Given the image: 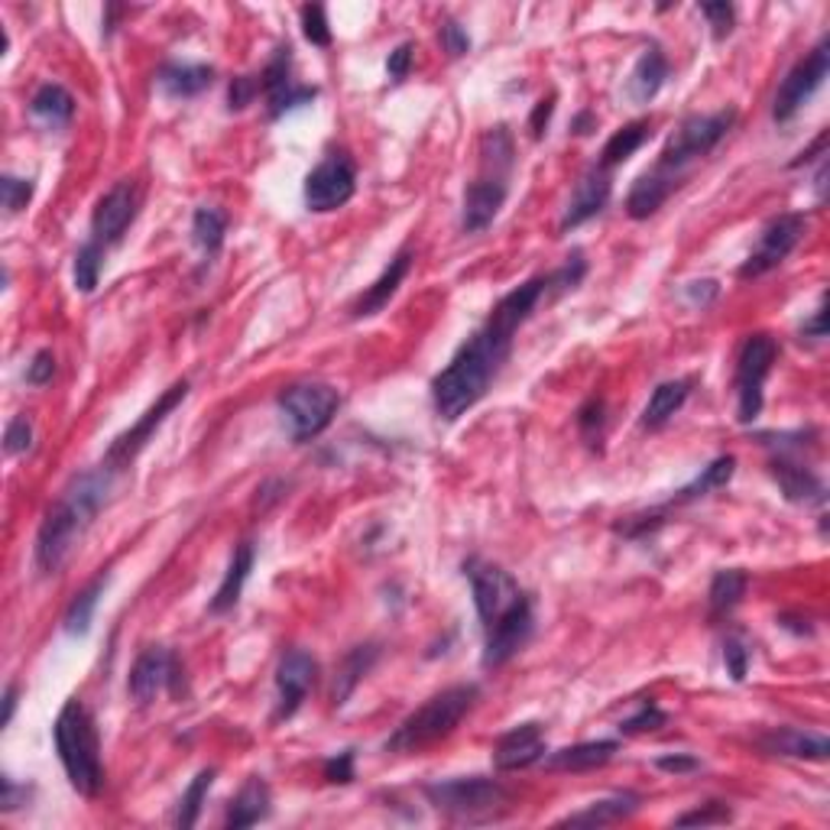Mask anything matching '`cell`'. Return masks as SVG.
I'll return each instance as SVG.
<instances>
[{
  "label": "cell",
  "mask_w": 830,
  "mask_h": 830,
  "mask_svg": "<svg viewBox=\"0 0 830 830\" xmlns=\"http://www.w3.org/2000/svg\"><path fill=\"white\" fill-rule=\"evenodd\" d=\"M584 273H587L584 257L574 254V257H567L562 269L528 279L493 305L491 318L457 347L452 364L432 379V406L442 422H457L461 415L474 409L487 396L493 379L500 377L503 364L510 360L516 332L532 318L535 305L542 303L549 293L574 289L584 279Z\"/></svg>",
  "instance_id": "cell-1"
},
{
  "label": "cell",
  "mask_w": 830,
  "mask_h": 830,
  "mask_svg": "<svg viewBox=\"0 0 830 830\" xmlns=\"http://www.w3.org/2000/svg\"><path fill=\"white\" fill-rule=\"evenodd\" d=\"M111 481L113 471L108 464H101L98 471H88V474L76 477L62 491V496L46 510L42 526L37 532V549H33V562L42 574H56L66 565L78 538L88 532L95 516L101 513V506L108 503Z\"/></svg>",
  "instance_id": "cell-2"
},
{
  "label": "cell",
  "mask_w": 830,
  "mask_h": 830,
  "mask_svg": "<svg viewBox=\"0 0 830 830\" xmlns=\"http://www.w3.org/2000/svg\"><path fill=\"white\" fill-rule=\"evenodd\" d=\"M52 737H56V753H59V762H62L72 789L85 798H95L105 789L101 737H98L95 718L88 714V708L78 698L66 701V708L59 711Z\"/></svg>",
  "instance_id": "cell-3"
},
{
  "label": "cell",
  "mask_w": 830,
  "mask_h": 830,
  "mask_svg": "<svg viewBox=\"0 0 830 830\" xmlns=\"http://www.w3.org/2000/svg\"><path fill=\"white\" fill-rule=\"evenodd\" d=\"M477 698H481L477 684H454V688H445L442 694L428 698L418 711H413L389 733L386 753H418L452 737L461 727V720L474 711Z\"/></svg>",
  "instance_id": "cell-4"
},
{
  "label": "cell",
  "mask_w": 830,
  "mask_h": 830,
  "mask_svg": "<svg viewBox=\"0 0 830 830\" xmlns=\"http://www.w3.org/2000/svg\"><path fill=\"white\" fill-rule=\"evenodd\" d=\"M428 804L452 818L457 824H487L510 811V792L496 779L484 775H467V779H448L425 785Z\"/></svg>",
  "instance_id": "cell-5"
},
{
  "label": "cell",
  "mask_w": 830,
  "mask_h": 830,
  "mask_svg": "<svg viewBox=\"0 0 830 830\" xmlns=\"http://www.w3.org/2000/svg\"><path fill=\"white\" fill-rule=\"evenodd\" d=\"M276 406L289 422L293 442L303 445L318 438L332 425V418L338 415L340 396L328 383H293L276 396Z\"/></svg>",
  "instance_id": "cell-6"
},
{
  "label": "cell",
  "mask_w": 830,
  "mask_h": 830,
  "mask_svg": "<svg viewBox=\"0 0 830 830\" xmlns=\"http://www.w3.org/2000/svg\"><path fill=\"white\" fill-rule=\"evenodd\" d=\"M733 120H737V111H733V108H727V111H718V113H698V117H688L679 130L669 137L665 150H662V156H659V169L681 176L688 162H694V159L708 156V152L718 147L720 140L730 134Z\"/></svg>",
  "instance_id": "cell-7"
},
{
  "label": "cell",
  "mask_w": 830,
  "mask_h": 830,
  "mask_svg": "<svg viewBox=\"0 0 830 830\" xmlns=\"http://www.w3.org/2000/svg\"><path fill=\"white\" fill-rule=\"evenodd\" d=\"M775 357H779V344L769 335H750L737 354L733 386H737V418L743 425L755 422L762 413V386L772 374Z\"/></svg>",
  "instance_id": "cell-8"
},
{
  "label": "cell",
  "mask_w": 830,
  "mask_h": 830,
  "mask_svg": "<svg viewBox=\"0 0 830 830\" xmlns=\"http://www.w3.org/2000/svg\"><path fill=\"white\" fill-rule=\"evenodd\" d=\"M357 191V166L347 152H328L305 176V208L315 215H328L344 208Z\"/></svg>",
  "instance_id": "cell-9"
},
{
  "label": "cell",
  "mask_w": 830,
  "mask_h": 830,
  "mask_svg": "<svg viewBox=\"0 0 830 830\" xmlns=\"http://www.w3.org/2000/svg\"><path fill=\"white\" fill-rule=\"evenodd\" d=\"M189 396V379H176L156 403H152L147 413L137 418V425L134 428H127L123 435H117L113 438V445L105 454V464L111 467L113 474L117 471H123L137 454L144 452L147 445H150V438L159 432V425L169 418V413H176V406H182V399Z\"/></svg>",
  "instance_id": "cell-10"
},
{
  "label": "cell",
  "mask_w": 830,
  "mask_h": 830,
  "mask_svg": "<svg viewBox=\"0 0 830 830\" xmlns=\"http://www.w3.org/2000/svg\"><path fill=\"white\" fill-rule=\"evenodd\" d=\"M830 72V39L824 37L798 66H794L789 76L782 78L779 85V95H775V105H772V120L779 123H789L794 113L801 111L811 95L824 85V78Z\"/></svg>",
  "instance_id": "cell-11"
},
{
  "label": "cell",
  "mask_w": 830,
  "mask_h": 830,
  "mask_svg": "<svg viewBox=\"0 0 830 830\" xmlns=\"http://www.w3.org/2000/svg\"><path fill=\"white\" fill-rule=\"evenodd\" d=\"M808 230V218L801 211H789L772 218L769 225L762 227V237L755 244V250L747 257V264L740 266V279H759L765 273H772L775 266H782L789 260L794 247L801 244Z\"/></svg>",
  "instance_id": "cell-12"
},
{
  "label": "cell",
  "mask_w": 830,
  "mask_h": 830,
  "mask_svg": "<svg viewBox=\"0 0 830 830\" xmlns=\"http://www.w3.org/2000/svg\"><path fill=\"white\" fill-rule=\"evenodd\" d=\"M464 574H467V581H471L474 606H477V616H481L484 630H491L493 623L526 594V591H520V584H516L503 567L491 565V562H481V559L464 562Z\"/></svg>",
  "instance_id": "cell-13"
},
{
  "label": "cell",
  "mask_w": 830,
  "mask_h": 830,
  "mask_svg": "<svg viewBox=\"0 0 830 830\" xmlns=\"http://www.w3.org/2000/svg\"><path fill=\"white\" fill-rule=\"evenodd\" d=\"M182 681H186V672H182L179 655L169 652V649L150 645L134 662L127 688H130V698L137 704H150V701H156L159 691H169L172 698H179L182 694Z\"/></svg>",
  "instance_id": "cell-14"
},
{
  "label": "cell",
  "mask_w": 830,
  "mask_h": 830,
  "mask_svg": "<svg viewBox=\"0 0 830 830\" xmlns=\"http://www.w3.org/2000/svg\"><path fill=\"white\" fill-rule=\"evenodd\" d=\"M137 208H140V195H137V186L130 179H120L113 182L111 189L105 191L95 205V215H91V240L101 244L105 250L120 244L127 227L134 225L137 218Z\"/></svg>",
  "instance_id": "cell-15"
},
{
  "label": "cell",
  "mask_w": 830,
  "mask_h": 830,
  "mask_svg": "<svg viewBox=\"0 0 830 830\" xmlns=\"http://www.w3.org/2000/svg\"><path fill=\"white\" fill-rule=\"evenodd\" d=\"M532 601L523 594L516 604L510 606L491 630H484V669H500L506 665L532 636Z\"/></svg>",
  "instance_id": "cell-16"
},
{
  "label": "cell",
  "mask_w": 830,
  "mask_h": 830,
  "mask_svg": "<svg viewBox=\"0 0 830 830\" xmlns=\"http://www.w3.org/2000/svg\"><path fill=\"white\" fill-rule=\"evenodd\" d=\"M318 681V662L305 649H289L276 669V720H289Z\"/></svg>",
  "instance_id": "cell-17"
},
{
  "label": "cell",
  "mask_w": 830,
  "mask_h": 830,
  "mask_svg": "<svg viewBox=\"0 0 830 830\" xmlns=\"http://www.w3.org/2000/svg\"><path fill=\"white\" fill-rule=\"evenodd\" d=\"M510 195V176L481 169V176L464 191V208H461V227L464 234H481L496 221L503 201Z\"/></svg>",
  "instance_id": "cell-18"
},
{
  "label": "cell",
  "mask_w": 830,
  "mask_h": 830,
  "mask_svg": "<svg viewBox=\"0 0 830 830\" xmlns=\"http://www.w3.org/2000/svg\"><path fill=\"white\" fill-rule=\"evenodd\" d=\"M549 753L545 750V733L538 723H520L513 730H506L496 747H493V765L500 772H520V769H528L535 762H542V755Z\"/></svg>",
  "instance_id": "cell-19"
},
{
  "label": "cell",
  "mask_w": 830,
  "mask_h": 830,
  "mask_svg": "<svg viewBox=\"0 0 830 830\" xmlns=\"http://www.w3.org/2000/svg\"><path fill=\"white\" fill-rule=\"evenodd\" d=\"M610 191H613V182H610V172L594 166L581 176V182L574 186V195L567 201L565 218H562V230H574V227L587 225L591 218H597L610 201Z\"/></svg>",
  "instance_id": "cell-20"
},
{
  "label": "cell",
  "mask_w": 830,
  "mask_h": 830,
  "mask_svg": "<svg viewBox=\"0 0 830 830\" xmlns=\"http://www.w3.org/2000/svg\"><path fill=\"white\" fill-rule=\"evenodd\" d=\"M409 269H413V250L406 247V250H399V254L386 264V269L367 286V293L350 305V315H354V318H374V315H379V312L389 305V299L399 293V286H403V279L409 276Z\"/></svg>",
  "instance_id": "cell-21"
},
{
  "label": "cell",
  "mask_w": 830,
  "mask_h": 830,
  "mask_svg": "<svg viewBox=\"0 0 830 830\" xmlns=\"http://www.w3.org/2000/svg\"><path fill=\"white\" fill-rule=\"evenodd\" d=\"M759 750L769 755H785V759H814L824 762L830 753V743L824 733L798 730V727H779L759 737Z\"/></svg>",
  "instance_id": "cell-22"
},
{
  "label": "cell",
  "mask_w": 830,
  "mask_h": 830,
  "mask_svg": "<svg viewBox=\"0 0 830 830\" xmlns=\"http://www.w3.org/2000/svg\"><path fill=\"white\" fill-rule=\"evenodd\" d=\"M679 179L675 172H665V169H652V172H645L640 176L636 182H633V189L626 195V215L633 218V221H645V218H652L665 201H669V195L679 189Z\"/></svg>",
  "instance_id": "cell-23"
},
{
  "label": "cell",
  "mask_w": 830,
  "mask_h": 830,
  "mask_svg": "<svg viewBox=\"0 0 830 830\" xmlns=\"http://www.w3.org/2000/svg\"><path fill=\"white\" fill-rule=\"evenodd\" d=\"M772 477L782 487V493L792 503H824V484L818 481V474L811 467H804L801 461H794L789 454H775L772 457Z\"/></svg>",
  "instance_id": "cell-24"
},
{
  "label": "cell",
  "mask_w": 830,
  "mask_h": 830,
  "mask_svg": "<svg viewBox=\"0 0 830 830\" xmlns=\"http://www.w3.org/2000/svg\"><path fill=\"white\" fill-rule=\"evenodd\" d=\"M211 81H215V69L198 66V62H169L156 72L159 91L172 101H186V98L201 95L205 88H211Z\"/></svg>",
  "instance_id": "cell-25"
},
{
  "label": "cell",
  "mask_w": 830,
  "mask_h": 830,
  "mask_svg": "<svg viewBox=\"0 0 830 830\" xmlns=\"http://www.w3.org/2000/svg\"><path fill=\"white\" fill-rule=\"evenodd\" d=\"M616 750H620L616 740H594V743H577V747H565V750L542 755V762L552 772H591V769L606 765L616 755Z\"/></svg>",
  "instance_id": "cell-26"
},
{
  "label": "cell",
  "mask_w": 830,
  "mask_h": 830,
  "mask_svg": "<svg viewBox=\"0 0 830 830\" xmlns=\"http://www.w3.org/2000/svg\"><path fill=\"white\" fill-rule=\"evenodd\" d=\"M665 78H669V59H665V52L659 46H649L640 56V62L633 66L630 78H626L630 101L633 105H649L662 91Z\"/></svg>",
  "instance_id": "cell-27"
},
{
  "label": "cell",
  "mask_w": 830,
  "mask_h": 830,
  "mask_svg": "<svg viewBox=\"0 0 830 830\" xmlns=\"http://www.w3.org/2000/svg\"><path fill=\"white\" fill-rule=\"evenodd\" d=\"M269 811H273V804H269V785H266L264 779L254 775V779L244 782V789L234 794V801L227 804L225 828H254V824H260V821L269 818Z\"/></svg>",
  "instance_id": "cell-28"
},
{
  "label": "cell",
  "mask_w": 830,
  "mask_h": 830,
  "mask_svg": "<svg viewBox=\"0 0 830 830\" xmlns=\"http://www.w3.org/2000/svg\"><path fill=\"white\" fill-rule=\"evenodd\" d=\"M254 559H257L254 542H240V545L234 549L230 565H227V571H225V581H221L218 594H215V597H211V604H208V610H211L215 616H221V613H227V610H234V606H237L240 594H244V584H247V577H250V571H254Z\"/></svg>",
  "instance_id": "cell-29"
},
{
  "label": "cell",
  "mask_w": 830,
  "mask_h": 830,
  "mask_svg": "<svg viewBox=\"0 0 830 830\" xmlns=\"http://www.w3.org/2000/svg\"><path fill=\"white\" fill-rule=\"evenodd\" d=\"M636 811H640V794L623 792L604 798V801H594L591 808H584L577 814H567V818H562V824L565 828H606V824H620V821L633 818Z\"/></svg>",
  "instance_id": "cell-30"
},
{
  "label": "cell",
  "mask_w": 830,
  "mask_h": 830,
  "mask_svg": "<svg viewBox=\"0 0 830 830\" xmlns=\"http://www.w3.org/2000/svg\"><path fill=\"white\" fill-rule=\"evenodd\" d=\"M30 113L37 117L39 123L59 130V127H69L72 117H76V98L69 95V88L56 85V81H46L33 95L30 101Z\"/></svg>",
  "instance_id": "cell-31"
},
{
  "label": "cell",
  "mask_w": 830,
  "mask_h": 830,
  "mask_svg": "<svg viewBox=\"0 0 830 830\" xmlns=\"http://www.w3.org/2000/svg\"><path fill=\"white\" fill-rule=\"evenodd\" d=\"M688 393H691V383H688V379L659 383V386L652 389L645 409H642V428H662V425L688 403Z\"/></svg>",
  "instance_id": "cell-32"
},
{
  "label": "cell",
  "mask_w": 830,
  "mask_h": 830,
  "mask_svg": "<svg viewBox=\"0 0 830 830\" xmlns=\"http://www.w3.org/2000/svg\"><path fill=\"white\" fill-rule=\"evenodd\" d=\"M733 474H737V457L733 454H723L718 461H711L688 487H681L665 506H681V503H694V500H701V496H708L711 491H720V487H727L730 481H733Z\"/></svg>",
  "instance_id": "cell-33"
},
{
  "label": "cell",
  "mask_w": 830,
  "mask_h": 830,
  "mask_svg": "<svg viewBox=\"0 0 830 830\" xmlns=\"http://www.w3.org/2000/svg\"><path fill=\"white\" fill-rule=\"evenodd\" d=\"M747 584H750V577H747V571H740V567H723V571H718L714 581H711V591H708L711 620L730 616V613L740 606V601H743Z\"/></svg>",
  "instance_id": "cell-34"
},
{
  "label": "cell",
  "mask_w": 830,
  "mask_h": 830,
  "mask_svg": "<svg viewBox=\"0 0 830 830\" xmlns=\"http://www.w3.org/2000/svg\"><path fill=\"white\" fill-rule=\"evenodd\" d=\"M225 234H227V215L215 205H201L195 208L191 215V240L195 247L205 254V260H215L225 247Z\"/></svg>",
  "instance_id": "cell-35"
},
{
  "label": "cell",
  "mask_w": 830,
  "mask_h": 830,
  "mask_svg": "<svg viewBox=\"0 0 830 830\" xmlns=\"http://www.w3.org/2000/svg\"><path fill=\"white\" fill-rule=\"evenodd\" d=\"M652 137V123L649 120H630L626 127H620L610 140L604 144V150H601V169H613V166H620V162H626L633 152L640 150L642 144Z\"/></svg>",
  "instance_id": "cell-36"
},
{
  "label": "cell",
  "mask_w": 830,
  "mask_h": 830,
  "mask_svg": "<svg viewBox=\"0 0 830 830\" xmlns=\"http://www.w3.org/2000/svg\"><path fill=\"white\" fill-rule=\"evenodd\" d=\"M377 655V645H357V649L347 652V659L340 662L338 669V681H335V704H338V708L354 694V688L360 684V679H367V672L374 669Z\"/></svg>",
  "instance_id": "cell-37"
},
{
  "label": "cell",
  "mask_w": 830,
  "mask_h": 830,
  "mask_svg": "<svg viewBox=\"0 0 830 830\" xmlns=\"http://www.w3.org/2000/svg\"><path fill=\"white\" fill-rule=\"evenodd\" d=\"M105 587H108V574H98L85 591H78L76 601L66 610V620H62L69 636H85L91 630V620H95V610H98Z\"/></svg>",
  "instance_id": "cell-38"
},
{
  "label": "cell",
  "mask_w": 830,
  "mask_h": 830,
  "mask_svg": "<svg viewBox=\"0 0 830 830\" xmlns=\"http://www.w3.org/2000/svg\"><path fill=\"white\" fill-rule=\"evenodd\" d=\"M516 162V147H513V134L506 127H493L481 140V169H493V172H513Z\"/></svg>",
  "instance_id": "cell-39"
},
{
  "label": "cell",
  "mask_w": 830,
  "mask_h": 830,
  "mask_svg": "<svg viewBox=\"0 0 830 830\" xmlns=\"http://www.w3.org/2000/svg\"><path fill=\"white\" fill-rule=\"evenodd\" d=\"M211 785H215V769H201V772L191 779V785L186 789V794L179 798V811H176V824H179V828L189 830L198 824L201 804H205V798L211 792Z\"/></svg>",
  "instance_id": "cell-40"
},
{
  "label": "cell",
  "mask_w": 830,
  "mask_h": 830,
  "mask_svg": "<svg viewBox=\"0 0 830 830\" xmlns=\"http://www.w3.org/2000/svg\"><path fill=\"white\" fill-rule=\"evenodd\" d=\"M293 49L289 46H276L273 59L266 62V69L260 72V88H264L266 101L279 98L286 88H293Z\"/></svg>",
  "instance_id": "cell-41"
},
{
  "label": "cell",
  "mask_w": 830,
  "mask_h": 830,
  "mask_svg": "<svg viewBox=\"0 0 830 830\" xmlns=\"http://www.w3.org/2000/svg\"><path fill=\"white\" fill-rule=\"evenodd\" d=\"M105 247L95 244L91 237L78 247L76 254V289L78 293H95L98 279H101V266H105Z\"/></svg>",
  "instance_id": "cell-42"
},
{
  "label": "cell",
  "mask_w": 830,
  "mask_h": 830,
  "mask_svg": "<svg viewBox=\"0 0 830 830\" xmlns=\"http://www.w3.org/2000/svg\"><path fill=\"white\" fill-rule=\"evenodd\" d=\"M665 711L655 704V701H642L640 711L633 714V718H626L620 723V733L623 737H640V733H652V730H659V727H665Z\"/></svg>",
  "instance_id": "cell-43"
},
{
  "label": "cell",
  "mask_w": 830,
  "mask_h": 830,
  "mask_svg": "<svg viewBox=\"0 0 830 830\" xmlns=\"http://www.w3.org/2000/svg\"><path fill=\"white\" fill-rule=\"evenodd\" d=\"M303 33L312 46H332V23H328V10L322 3H305L303 7Z\"/></svg>",
  "instance_id": "cell-44"
},
{
  "label": "cell",
  "mask_w": 830,
  "mask_h": 830,
  "mask_svg": "<svg viewBox=\"0 0 830 830\" xmlns=\"http://www.w3.org/2000/svg\"><path fill=\"white\" fill-rule=\"evenodd\" d=\"M33 179H17V176H3L0 179V198H3V208L7 215H20L30 198H33Z\"/></svg>",
  "instance_id": "cell-45"
},
{
  "label": "cell",
  "mask_w": 830,
  "mask_h": 830,
  "mask_svg": "<svg viewBox=\"0 0 830 830\" xmlns=\"http://www.w3.org/2000/svg\"><path fill=\"white\" fill-rule=\"evenodd\" d=\"M730 818H733V811L723 801H708V804H701V808H694L688 814H679L675 824L679 828H708V824H727Z\"/></svg>",
  "instance_id": "cell-46"
},
{
  "label": "cell",
  "mask_w": 830,
  "mask_h": 830,
  "mask_svg": "<svg viewBox=\"0 0 830 830\" xmlns=\"http://www.w3.org/2000/svg\"><path fill=\"white\" fill-rule=\"evenodd\" d=\"M30 448H33V422L27 415H13L3 432V452L27 454Z\"/></svg>",
  "instance_id": "cell-47"
},
{
  "label": "cell",
  "mask_w": 830,
  "mask_h": 830,
  "mask_svg": "<svg viewBox=\"0 0 830 830\" xmlns=\"http://www.w3.org/2000/svg\"><path fill=\"white\" fill-rule=\"evenodd\" d=\"M604 425H606V406L604 399H587L581 409H577V428H581V435L587 438V442H594V438H601L604 435Z\"/></svg>",
  "instance_id": "cell-48"
},
{
  "label": "cell",
  "mask_w": 830,
  "mask_h": 830,
  "mask_svg": "<svg viewBox=\"0 0 830 830\" xmlns=\"http://www.w3.org/2000/svg\"><path fill=\"white\" fill-rule=\"evenodd\" d=\"M315 95H318V88H308V85H293V88H286V91H283L279 98H273V101H269V117L276 120V117H283V113L303 108V105H312V101H315Z\"/></svg>",
  "instance_id": "cell-49"
},
{
  "label": "cell",
  "mask_w": 830,
  "mask_h": 830,
  "mask_svg": "<svg viewBox=\"0 0 830 830\" xmlns=\"http://www.w3.org/2000/svg\"><path fill=\"white\" fill-rule=\"evenodd\" d=\"M260 91H264L260 88V76H237L230 81V88H227V108L230 111H244L247 105L257 101Z\"/></svg>",
  "instance_id": "cell-50"
},
{
  "label": "cell",
  "mask_w": 830,
  "mask_h": 830,
  "mask_svg": "<svg viewBox=\"0 0 830 830\" xmlns=\"http://www.w3.org/2000/svg\"><path fill=\"white\" fill-rule=\"evenodd\" d=\"M723 662H727V672L733 681L747 679L750 672V645L740 640V636H730L723 642Z\"/></svg>",
  "instance_id": "cell-51"
},
{
  "label": "cell",
  "mask_w": 830,
  "mask_h": 830,
  "mask_svg": "<svg viewBox=\"0 0 830 830\" xmlns=\"http://www.w3.org/2000/svg\"><path fill=\"white\" fill-rule=\"evenodd\" d=\"M438 39H442V49H445L452 59H461V56L471 52V37H467V30H464L457 20H442Z\"/></svg>",
  "instance_id": "cell-52"
},
{
  "label": "cell",
  "mask_w": 830,
  "mask_h": 830,
  "mask_svg": "<svg viewBox=\"0 0 830 830\" xmlns=\"http://www.w3.org/2000/svg\"><path fill=\"white\" fill-rule=\"evenodd\" d=\"M413 62L415 46L413 42H399V46L389 52V59H386V76H389V81H406L409 72H413Z\"/></svg>",
  "instance_id": "cell-53"
},
{
  "label": "cell",
  "mask_w": 830,
  "mask_h": 830,
  "mask_svg": "<svg viewBox=\"0 0 830 830\" xmlns=\"http://www.w3.org/2000/svg\"><path fill=\"white\" fill-rule=\"evenodd\" d=\"M701 13H704V17H708V23L714 27V39L730 37V30H733V17H737L733 3H727V0H720V3H704V7H701Z\"/></svg>",
  "instance_id": "cell-54"
},
{
  "label": "cell",
  "mask_w": 830,
  "mask_h": 830,
  "mask_svg": "<svg viewBox=\"0 0 830 830\" xmlns=\"http://www.w3.org/2000/svg\"><path fill=\"white\" fill-rule=\"evenodd\" d=\"M325 779H328L332 785H347V782H354V750H344V753L332 755V759L325 762Z\"/></svg>",
  "instance_id": "cell-55"
},
{
  "label": "cell",
  "mask_w": 830,
  "mask_h": 830,
  "mask_svg": "<svg viewBox=\"0 0 830 830\" xmlns=\"http://www.w3.org/2000/svg\"><path fill=\"white\" fill-rule=\"evenodd\" d=\"M52 377H56V357H52V350H37L33 360L27 364V383L30 386H46Z\"/></svg>",
  "instance_id": "cell-56"
},
{
  "label": "cell",
  "mask_w": 830,
  "mask_h": 830,
  "mask_svg": "<svg viewBox=\"0 0 830 830\" xmlns=\"http://www.w3.org/2000/svg\"><path fill=\"white\" fill-rule=\"evenodd\" d=\"M0 785H3V798H0V811H3V814H10V811H17V808L27 804V798H30V789H27V785H17L10 775H3Z\"/></svg>",
  "instance_id": "cell-57"
},
{
  "label": "cell",
  "mask_w": 830,
  "mask_h": 830,
  "mask_svg": "<svg viewBox=\"0 0 830 830\" xmlns=\"http://www.w3.org/2000/svg\"><path fill=\"white\" fill-rule=\"evenodd\" d=\"M655 769H662V772H675V775H684V772H698L701 769V762L694 759V755H659L655 759Z\"/></svg>",
  "instance_id": "cell-58"
},
{
  "label": "cell",
  "mask_w": 830,
  "mask_h": 830,
  "mask_svg": "<svg viewBox=\"0 0 830 830\" xmlns=\"http://www.w3.org/2000/svg\"><path fill=\"white\" fill-rule=\"evenodd\" d=\"M821 340L828 338V303L821 299V305L814 308V315H811V322H804V328H801V340Z\"/></svg>",
  "instance_id": "cell-59"
},
{
  "label": "cell",
  "mask_w": 830,
  "mask_h": 830,
  "mask_svg": "<svg viewBox=\"0 0 830 830\" xmlns=\"http://www.w3.org/2000/svg\"><path fill=\"white\" fill-rule=\"evenodd\" d=\"M552 111H555V98H545V101L535 105V111L528 117V130H532L535 140L545 137V127H549V120H552Z\"/></svg>",
  "instance_id": "cell-60"
},
{
  "label": "cell",
  "mask_w": 830,
  "mask_h": 830,
  "mask_svg": "<svg viewBox=\"0 0 830 830\" xmlns=\"http://www.w3.org/2000/svg\"><path fill=\"white\" fill-rule=\"evenodd\" d=\"M720 293V286L714 279H704V283H688V296H691V303H701L708 305L714 296Z\"/></svg>",
  "instance_id": "cell-61"
},
{
  "label": "cell",
  "mask_w": 830,
  "mask_h": 830,
  "mask_svg": "<svg viewBox=\"0 0 830 830\" xmlns=\"http://www.w3.org/2000/svg\"><path fill=\"white\" fill-rule=\"evenodd\" d=\"M17 684H7L3 688V718H0V727H10V720L17 714Z\"/></svg>",
  "instance_id": "cell-62"
},
{
  "label": "cell",
  "mask_w": 830,
  "mask_h": 830,
  "mask_svg": "<svg viewBox=\"0 0 830 830\" xmlns=\"http://www.w3.org/2000/svg\"><path fill=\"white\" fill-rule=\"evenodd\" d=\"M571 130H574L577 137H587V134H594V130H597V117H594L591 111H581L577 117H574Z\"/></svg>",
  "instance_id": "cell-63"
},
{
  "label": "cell",
  "mask_w": 830,
  "mask_h": 830,
  "mask_svg": "<svg viewBox=\"0 0 830 830\" xmlns=\"http://www.w3.org/2000/svg\"><path fill=\"white\" fill-rule=\"evenodd\" d=\"M824 150H828V134H821V137L814 140V147H811V150H808V152H801V159H794L792 166H794V169H798V166H804V162L818 159V152H824Z\"/></svg>",
  "instance_id": "cell-64"
}]
</instances>
